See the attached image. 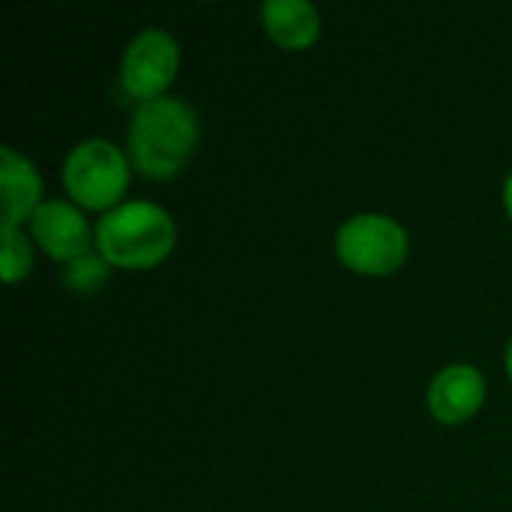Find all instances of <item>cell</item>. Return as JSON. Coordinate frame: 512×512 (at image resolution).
<instances>
[{"label":"cell","mask_w":512,"mask_h":512,"mask_svg":"<svg viewBox=\"0 0 512 512\" xmlns=\"http://www.w3.org/2000/svg\"><path fill=\"white\" fill-rule=\"evenodd\" d=\"M198 141L201 123L195 108L177 96H159L132 114L129 162L147 180H168L192 159Z\"/></svg>","instance_id":"6da1fadb"},{"label":"cell","mask_w":512,"mask_h":512,"mask_svg":"<svg viewBox=\"0 0 512 512\" xmlns=\"http://www.w3.org/2000/svg\"><path fill=\"white\" fill-rule=\"evenodd\" d=\"M174 246L177 225L153 201H123L96 222V252L117 270H153Z\"/></svg>","instance_id":"7a4b0ae2"},{"label":"cell","mask_w":512,"mask_h":512,"mask_svg":"<svg viewBox=\"0 0 512 512\" xmlns=\"http://www.w3.org/2000/svg\"><path fill=\"white\" fill-rule=\"evenodd\" d=\"M129 177V153H123L108 138H87L75 144L60 168V180L69 201L81 210H96L102 216L123 204Z\"/></svg>","instance_id":"3957f363"},{"label":"cell","mask_w":512,"mask_h":512,"mask_svg":"<svg viewBox=\"0 0 512 512\" xmlns=\"http://www.w3.org/2000/svg\"><path fill=\"white\" fill-rule=\"evenodd\" d=\"M411 240L402 222L384 213H357L336 231L339 261L360 276H390L408 261Z\"/></svg>","instance_id":"277c9868"},{"label":"cell","mask_w":512,"mask_h":512,"mask_svg":"<svg viewBox=\"0 0 512 512\" xmlns=\"http://www.w3.org/2000/svg\"><path fill=\"white\" fill-rule=\"evenodd\" d=\"M180 72V45L168 30L147 27L123 51L120 87L138 105L153 102L168 93Z\"/></svg>","instance_id":"5b68a950"},{"label":"cell","mask_w":512,"mask_h":512,"mask_svg":"<svg viewBox=\"0 0 512 512\" xmlns=\"http://www.w3.org/2000/svg\"><path fill=\"white\" fill-rule=\"evenodd\" d=\"M30 237L48 258H54L63 267L93 252L90 246H96V228H90L84 210L75 207L72 201L57 198L42 201V207L33 213Z\"/></svg>","instance_id":"8992f818"},{"label":"cell","mask_w":512,"mask_h":512,"mask_svg":"<svg viewBox=\"0 0 512 512\" xmlns=\"http://www.w3.org/2000/svg\"><path fill=\"white\" fill-rule=\"evenodd\" d=\"M426 405L438 423L462 426L486 405V375L471 363H453L432 378Z\"/></svg>","instance_id":"52a82bcc"},{"label":"cell","mask_w":512,"mask_h":512,"mask_svg":"<svg viewBox=\"0 0 512 512\" xmlns=\"http://www.w3.org/2000/svg\"><path fill=\"white\" fill-rule=\"evenodd\" d=\"M0 189H3V228L30 225L33 213L42 207V177L36 165L12 150L9 144L0 147Z\"/></svg>","instance_id":"ba28073f"},{"label":"cell","mask_w":512,"mask_h":512,"mask_svg":"<svg viewBox=\"0 0 512 512\" xmlns=\"http://www.w3.org/2000/svg\"><path fill=\"white\" fill-rule=\"evenodd\" d=\"M261 21L267 36L285 51H306L321 36V12L309 0H267Z\"/></svg>","instance_id":"9c48e42d"},{"label":"cell","mask_w":512,"mask_h":512,"mask_svg":"<svg viewBox=\"0 0 512 512\" xmlns=\"http://www.w3.org/2000/svg\"><path fill=\"white\" fill-rule=\"evenodd\" d=\"M0 237V273L6 285H15L33 270V246L21 228H3Z\"/></svg>","instance_id":"30bf717a"},{"label":"cell","mask_w":512,"mask_h":512,"mask_svg":"<svg viewBox=\"0 0 512 512\" xmlns=\"http://www.w3.org/2000/svg\"><path fill=\"white\" fill-rule=\"evenodd\" d=\"M111 276V264L93 249L81 258H75L72 264L63 267V285L75 294H93L99 291Z\"/></svg>","instance_id":"8fae6325"},{"label":"cell","mask_w":512,"mask_h":512,"mask_svg":"<svg viewBox=\"0 0 512 512\" xmlns=\"http://www.w3.org/2000/svg\"><path fill=\"white\" fill-rule=\"evenodd\" d=\"M504 210H507V216L512 219V171L510 177L504 180Z\"/></svg>","instance_id":"7c38bea8"},{"label":"cell","mask_w":512,"mask_h":512,"mask_svg":"<svg viewBox=\"0 0 512 512\" xmlns=\"http://www.w3.org/2000/svg\"><path fill=\"white\" fill-rule=\"evenodd\" d=\"M507 375H510V381H512V339H510V345H507Z\"/></svg>","instance_id":"4fadbf2b"}]
</instances>
